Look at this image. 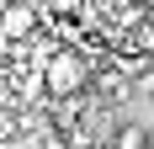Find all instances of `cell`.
I'll return each instance as SVG.
<instances>
[{"label":"cell","mask_w":154,"mask_h":149,"mask_svg":"<svg viewBox=\"0 0 154 149\" xmlns=\"http://www.w3.org/2000/svg\"><path fill=\"white\" fill-rule=\"evenodd\" d=\"M133 48H138V53H154V21H143V27L133 32Z\"/></svg>","instance_id":"cell-4"},{"label":"cell","mask_w":154,"mask_h":149,"mask_svg":"<svg viewBox=\"0 0 154 149\" xmlns=\"http://www.w3.org/2000/svg\"><path fill=\"white\" fill-rule=\"evenodd\" d=\"M112 144H117V149H143V128H138V122H122Z\"/></svg>","instance_id":"cell-3"},{"label":"cell","mask_w":154,"mask_h":149,"mask_svg":"<svg viewBox=\"0 0 154 149\" xmlns=\"http://www.w3.org/2000/svg\"><path fill=\"white\" fill-rule=\"evenodd\" d=\"M48 5H53L59 16H80V11H85V0H48Z\"/></svg>","instance_id":"cell-5"},{"label":"cell","mask_w":154,"mask_h":149,"mask_svg":"<svg viewBox=\"0 0 154 149\" xmlns=\"http://www.w3.org/2000/svg\"><path fill=\"white\" fill-rule=\"evenodd\" d=\"M32 27H37V5L32 0H0V37L5 43L32 37Z\"/></svg>","instance_id":"cell-2"},{"label":"cell","mask_w":154,"mask_h":149,"mask_svg":"<svg viewBox=\"0 0 154 149\" xmlns=\"http://www.w3.org/2000/svg\"><path fill=\"white\" fill-rule=\"evenodd\" d=\"M85 80H91V64H85V53H75V48H59V53L43 59V90L48 96H80Z\"/></svg>","instance_id":"cell-1"}]
</instances>
